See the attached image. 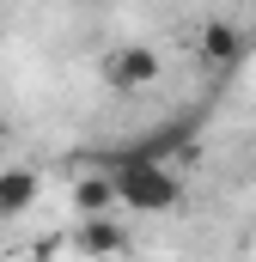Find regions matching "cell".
<instances>
[{
    "label": "cell",
    "mask_w": 256,
    "mask_h": 262,
    "mask_svg": "<svg viewBox=\"0 0 256 262\" xmlns=\"http://www.w3.org/2000/svg\"><path fill=\"white\" fill-rule=\"evenodd\" d=\"M98 73H104V85H116V92H146V85H159L165 61H159V49H146V43H116V49L98 61Z\"/></svg>",
    "instance_id": "7a4b0ae2"
},
{
    "label": "cell",
    "mask_w": 256,
    "mask_h": 262,
    "mask_svg": "<svg viewBox=\"0 0 256 262\" xmlns=\"http://www.w3.org/2000/svg\"><path fill=\"white\" fill-rule=\"evenodd\" d=\"M244 49H250V43H244L238 25H226V18H207V25H201V61H207V67L226 73V67L244 61Z\"/></svg>",
    "instance_id": "5b68a950"
},
{
    "label": "cell",
    "mask_w": 256,
    "mask_h": 262,
    "mask_svg": "<svg viewBox=\"0 0 256 262\" xmlns=\"http://www.w3.org/2000/svg\"><path fill=\"white\" fill-rule=\"evenodd\" d=\"M43 195V177H37V165H6L0 171V220H18V213H31Z\"/></svg>",
    "instance_id": "277c9868"
},
{
    "label": "cell",
    "mask_w": 256,
    "mask_h": 262,
    "mask_svg": "<svg viewBox=\"0 0 256 262\" xmlns=\"http://www.w3.org/2000/svg\"><path fill=\"white\" fill-rule=\"evenodd\" d=\"M73 207H79V220H92V213H110L116 207V183H110V171L98 165L92 177H73Z\"/></svg>",
    "instance_id": "8992f818"
},
{
    "label": "cell",
    "mask_w": 256,
    "mask_h": 262,
    "mask_svg": "<svg viewBox=\"0 0 256 262\" xmlns=\"http://www.w3.org/2000/svg\"><path fill=\"white\" fill-rule=\"evenodd\" d=\"M250 244H256V226H250Z\"/></svg>",
    "instance_id": "52a82bcc"
},
{
    "label": "cell",
    "mask_w": 256,
    "mask_h": 262,
    "mask_svg": "<svg viewBox=\"0 0 256 262\" xmlns=\"http://www.w3.org/2000/svg\"><path fill=\"white\" fill-rule=\"evenodd\" d=\"M104 171H110V183H116V207L128 213H171V207H183V177H177V165H153V159H98Z\"/></svg>",
    "instance_id": "6da1fadb"
},
{
    "label": "cell",
    "mask_w": 256,
    "mask_h": 262,
    "mask_svg": "<svg viewBox=\"0 0 256 262\" xmlns=\"http://www.w3.org/2000/svg\"><path fill=\"white\" fill-rule=\"evenodd\" d=\"M73 244H79V256H128V226H116L110 213H92V220H79V232H73Z\"/></svg>",
    "instance_id": "3957f363"
}]
</instances>
